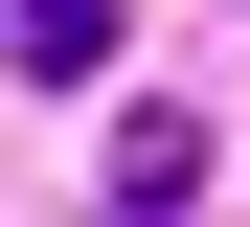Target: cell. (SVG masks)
I'll list each match as a JSON object with an SVG mask.
<instances>
[{"instance_id": "6da1fadb", "label": "cell", "mask_w": 250, "mask_h": 227, "mask_svg": "<svg viewBox=\"0 0 250 227\" xmlns=\"http://www.w3.org/2000/svg\"><path fill=\"white\" fill-rule=\"evenodd\" d=\"M114 45H137V0H0V68L23 91H91Z\"/></svg>"}, {"instance_id": "7a4b0ae2", "label": "cell", "mask_w": 250, "mask_h": 227, "mask_svg": "<svg viewBox=\"0 0 250 227\" xmlns=\"http://www.w3.org/2000/svg\"><path fill=\"white\" fill-rule=\"evenodd\" d=\"M91 205H114V227H182V205H205V136H182V114H114V182H91Z\"/></svg>"}]
</instances>
